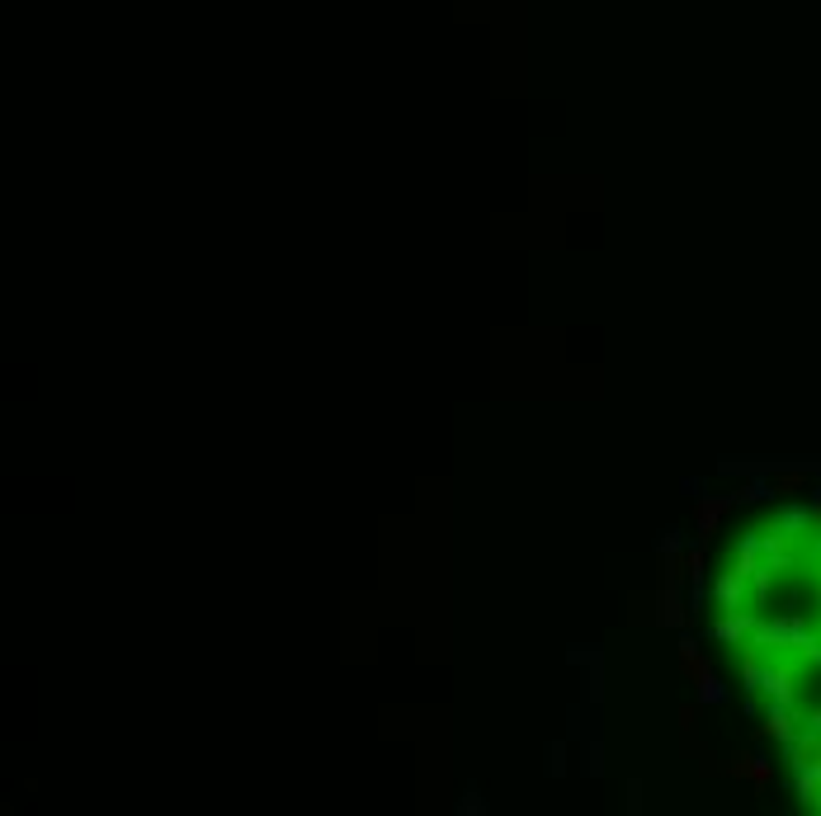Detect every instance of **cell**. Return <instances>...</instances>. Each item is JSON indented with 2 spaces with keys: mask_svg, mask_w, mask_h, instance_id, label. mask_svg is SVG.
<instances>
[{
  "mask_svg": "<svg viewBox=\"0 0 821 816\" xmlns=\"http://www.w3.org/2000/svg\"><path fill=\"white\" fill-rule=\"evenodd\" d=\"M656 623H665V628H685L689 623L685 604L675 600V585H661V590H656Z\"/></svg>",
  "mask_w": 821,
  "mask_h": 816,
  "instance_id": "6da1fadb",
  "label": "cell"
},
{
  "mask_svg": "<svg viewBox=\"0 0 821 816\" xmlns=\"http://www.w3.org/2000/svg\"><path fill=\"white\" fill-rule=\"evenodd\" d=\"M722 510H727V501H708V496H699V505H694L699 538H713V533H717V524H722Z\"/></svg>",
  "mask_w": 821,
  "mask_h": 816,
  "instance_id": "7a4b0ae2",
  "label": "cell"
},
{
  "mask_svg": "<svg viewBox=\"0 0 821 816\" xmlns=\"http://www.w3.org/2000/svg\"><path fill=\"white\" fill-rule=\"evenodd\" d=\"M812 486V476L807 472H774L769 476V491L774 496H793V491H807Z\"/></svg>",
  "mask_w": 821,
  "mask_h": 816,
  "instance_id": "3957f363",
  "label": "cell"
},
{
  "mask_svg": "<svg viewBox=\"0 0 821 816\" xmlns=\"http://www.w3.org/2000/svg\"><path fill=\"white\" fill-rule=\"evenodd\" d=\"M746 779H750L755 788H769V783H774V764L755 755V760H750V774H746Z\"/></svg>",
  "mask_w": 821,
  "mask_h": 816,
  "instance_id": "277c9868",
  "label": "cell"
},
{
  "mask_svg": "<svg viewBox=\"0 0 821 816\" xmlns=\"http://www.w3.org/2000/svg\"><path fill=\"white\" fill-rule=\"evenodd\" d=\"M750 760H755V755H750V750H741V755H732V760L722 764V774H732V779H746V774H750Z\"/></svg>",
  "mask_w": 821,
  "mask_h": 816,
  "instance_id": "5b68a950",
  "label": "cell"
},
{
  "mask_svg": "<svg viewBox=\"0 0 821 816\" xmlns=\"http://www.w3.org/2000/svg\"><path fill=\"white\" fill-rule=\"evenodd\" d=\"M699 576H703V548L685 553V580H694V585H699Z\"/></svg>",
  "mask_w": 821,
  "mask_h": 816,
  "instance_id": "8992f818",
  "label": "cell"
},
{
  "mask_svg": "<svg viewBox=\"0 0 821 816\" xmlns=\"http://www.w3.org/2000/svg\"><path fill=\"white\" fill-rule=\"evenodd\" d=\"M694 722H699V708H694V703H689V708H680V732H685V736L694 732Z\"/></svg>",
  "mask_w": 821,
  "mask_h": 816,
  "instance_id": "52a82bcc",
  "label": "cell"
}]
</instances>
